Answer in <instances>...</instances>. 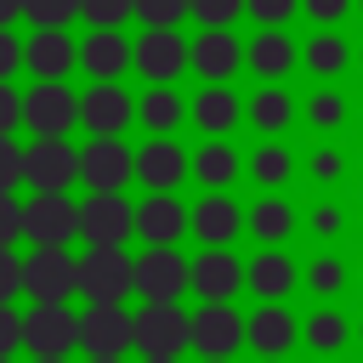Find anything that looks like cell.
<instances>
[{
	"label": "cell",
	"instance_id": "6da1fadb",
	"mask_svg": "<svg viewBox=\"0 0 363 363\" xmlns=\"http://www.w3.org/2000/svg\"><path fill=\"white\" fill-rule=\"evenodd\" d=\"M23 233L34 250H68V238H79V204L68 193H34L23 204Z\"/></svg>",
	"mask_w": 363,
	"mask_h": 363
},
{
	"label": "cell",
	"instance_id": "7a4b0ae2",
	"mask_svg": "<svg viewBox=\"0 0 363 363\" xmlns=\"http://www.w3.org/2000/svg\"><path fill=\"white\" fill-rule=\"evenodd\" d=\"M130 233H136V210L125 204V193H91L79 204V238L91 250H125Z\"/></svg>",
	"mask_w": 363,
	"mask_h": 363
},
{
	"label": "cell",
	"instance_id": "3957f363",
	"mask_svg": "<svg viewBox=\"0 0 363 363\" xmlns=\"http://www.w3.org/2000/svg\"><path fill=\"white\" fill-rule=\"evenodd\" d=\"M79 289L91 295V306H119L136 289V261L125 250H85L79 261Z\"/></svg>",
	"mask_w": 363,
	"mask_h": 363
},
{
	"label": "cell",
	"instance_id": "277c9868",
	"mask_svg": "<svg viewBox=\"0 0 363 363\" xmlns=\"http://www.w3.org/2000/svg\"><path fill=\"white\" fill-rule=\"evenodd\" d=\"M23 346L34 357H68L74 346H85V318H74L68 306H34L23 318Z\"/></svg>",
	"mask_w": 363,
	"mask_h": 363
},
{
	"label": "cell",
	"instance_id": "5b68a950",
	"mask_svg": "<svg viewBox=\"0 0 363 363\" xmlns=\"http://www.w3.org/2000/svg\"><path fill=\"white\" fill-rule=\"evenodd\" d=\"M28 295L34 306H68V295L79 289V261L68 250H34L28 261Z\"/></svg>",
	"mask_w": 363,
	"mask_h": 363
},
{
	"label": "cell",
	"instance_id": "8992f818",
	"mask_svg": "<svg viewBox=\"0 0 363 363\" xmlns=\"http://www.w3.org/2000/svg\"><path fill=\"white\" fill-rule=\"evenodd\" d=\"M193 284V267L176 255V250H147L136 255V295L147 306H176V295Z\"/></svg>",
	"mask_w": 363,
	"mask_h": 363
},
{
	"label": "cell",
	"instance_id": "52a82bcc",
	"mask_svg": "<svg viewBox=\"0 0 363 363\" xmlns=\"http://www.w3.org/2000/svg\"><path fill=\"white\" fill-rule=\"evenodd\" d=\"M74 119H79V96L68 85H34L23 96V125L34 130V142H57Z\"/></svg>",
	"mask_w": 363,
	"mask_h": 363
},
{
	"label": "cell",
	"instance_id": "ba28073f",
	"mask_svg": "<svg viewBox=\"0 0 363 363\" xmlns=\"http://www.w3.org/2000/svg\"><path fill=\"white\" fill-rule=\"evenodd\" d=\"M130 170H136V159L119 136H91V147L79 153V176L91 193H119L130 182Z\"/></svg>",
	"mask_w": 363,
	"mask_h": 363
},
{
	"label": "cell",
	"instance_id": "9c48e42d",
	"mask_svg": "<svg viewBox=\"0 0 363 363\" xmlns=\"http://www.w3.org/2000/svg\"><path fill=\"white\" fill-rule=\"evenodd\" d=\"M79 176V153L57 136V142H34L23 153V182L34 193H68V182Z\"/></svg>",
	"mask_w": 363,
	"mask_h": 363
},
{
	"label": "cell",
	"instance_id": "30bf717a",
	"mask_svg": "<svg viewBox=\"0 0 363 363\" xmlns=\"http://www.w3.org/2000/svg\"><path fill=\"white\" fill-rule=\"evenodd\" d=\"M136 346L147 357H176L182 346H193V318H182L176 306H147L136 312Z\"/></svg>",
	"mask_w": 363,
	"mask_h": 363
},
{
	"label": "cell",
	"instance_id": "8fae6325",
	"mask_svg": "<svg viewBox=\"0 0 363 363\" xmlns=\"http://www.w3.org/2000/svg\"><path fill=\"white\" fill-rule=\"evenodd\" d=\"M238 340H250V323H244L233 306H204V312H193V346H199L210 363H227Z\"/></svg>",
	"mask_w": 363,
	"mask_h": 363
},
{
	"label": "cell",
	"instance_id": "7c38bea8",
	"mask_svg": "<svg viewBox=\"0 0 363 363\" xmlns=\"http://www.w3.org/2000/svg\"><path fill=\"white\" fill-rule=\"evenodd\" d=\"M238 284H250V267H238L233 250H204V255L193 261V289H199L210 306H227Z\"/></svg>",
	"mask_w": 363,
	"mask_h": 363
},
{
	"label": "cell",
	"instance_id": "4fadbf2b",
	"mask_svg": "<svg viewBox=\"0 0 363 363\" xmlns=\"http://www.w3.org/2000/svg\"><path fill=\"white\" fill-rule=\"evenodd\" d=\"M182 62H193V45H187L182 34L147 28V34L136 40V68H142L147 79H170V74H182Z\"/></svg>",
	"mask_w": 363,
	"mask_h": 363
},
{
	"label": "cell",
	"instance_id": "5bb4252c",
	"mask_svg": "<svg viewBox=\"0 0 363 363\" xmlns=\"http://www.w3.org/2000/svg\"><path fill=\"white\" fill-rule=\"evenodd\" d=\"M187 227H193V210H182L170 193H153V199L136 210V233H142L153 250H170V244H176Z\"/></svg>",
	"mask_w": 363,
	"mask_h": 363
},
{
	"label": "cell",
	"instance_id": "9a60e30c",
	"mask_svg": "<svg viewBox=\"0 0 363 363\" xmlns=\"http://www.w3.org/2000/svg\"><path fill=\"white\" fill-rule=\"evenodd\" d=\"M136 340V318L119 306H91L85 312V352L91 357H119Z\"/></svg>",
	"mask_w": 363,
	"mask_h": 363
},
{
	"label": "cell",
	"instance_id": "2e32d148",
	"mask_svg": "<svg viewBox=\"0 0 363 363\" xmlns=\"http://www.w3.org/2000/svg\"><path fill=\"white\" fill-rule=\"evenodd\" d=\"M130 96L119 91V85H91L85 96H79V119L91 125V136H119L125 125H130Z\"/></svg>",
	"mask_w": 363,
	"mask_h": 363
},
{
	"label": "cell",
	"instance_id": "e0dca14e",
	"mask_svg": "<svg viewBox=\"0 0 363 363\" xmlns=\"http://www.w3.org/2000/svg\"><path fill=\"white\" fill-rule=\"evenodd\" d=\"M79 62V51H74V40L68 34H57V28H40L34 40H28V68L40 74V85H62V74Z\"/></svg>",
	"mask_w": 363,
	"mask_h": 363
},
{
	"label": "cell",
	"instance_id": "ac0fdd59",
	"mask_svg": "<svg viewBox=\"0 0 363 363\" xmlns=\"http://www.w3.org/2000/svg\"><path fill=\"white\" fill-rule=\"evenodd\" d=\"M244 57H250V51H238V40H233L227 28H204V34L193 40V68H199L210 85H221Z\"/></svg>",
	"mask_w": 363,
	"mask_h": 363
},
{
	"label": "cell",
	"instance_id": "d6986e66",
	"mask_svg": "<svg viewBox=\"0 0 363 363\" xmlns=\"http://www.w3.org/2000/svg\"><path fill=\"white\" fill-rule=\"evenodd\" d=\"M182 170H187V159H182V147L164 142V136H153V142L136 153V176H142L153 193H170V187L182 182Z\"/></svg>",
	"mask_w": 363,
	"mask_h": 363
},
{
	"label": "cell",
	"instance_id": "ffe728a7",
	"mask_svg": "<svg viewBox=\"0 0 363 363\" xmlns=\"http://www.w3.org/2000/svg\"><path fill=\"white\" fill-rule=\"evenodd\" d=\"M193 233H199L210 250H221L233 233H244V216H238V204H233V199L210 193V199H199V204H193Z\"/></svg>",
	"mask_w": 363,
	"mask_h": 363
},
{
	"label": "cell",
	"instance_id": "44dd1931",
	"mask_svg": "<svg viewBox=\"0 0 363 363\" xmlns=\"http://www.w3.org/2000/svg\"><path fill=\"white\" fill-rule=\"evenodd\" d=\"M79 62H85V68H91V74H96L102 85H113V74L136 62V45H125V40L113 34V28H96V34L85 40V51H79Z\"/></svg>",
	"mask_w": 363,
	"mask_h": 363
},
{
	"label": "cell",
	"instance_id": "7402d4cb",
	"mask_svg": "<svg viewBox=\"0 0 363 363\" xmlns=\"http://www.w3.org/2000/svg\"><path fill=\"white\" fill-rule=\"evenodd\" d=\"M250 289H255L267 306H278V301L295 289V261H289L284 250H261V255L250 261Z\"/></svg>",
	"mask_w": 363,
	"mask_h": 363
},
{
	"label": "cell",
	"instance_id": "603a6c76",
	"mask_svg": "<svg viewBox=\"0 0 363 363\" xmlns=\"http://www.w3.org/2000/svg\"><path fill=\"white\" fill-rule=\"evenodd\" d=\"M295 335H301V329H295V318H289L284 306H261V312L250 318V346H255L267 363L284 357V352L295 346Z\"/></svg>",
	"mask_w": 363,
	"mask_h": 363
},
{
	"label": "cell",
	"instance_id": "cb8c5ba5",
	"mask_svg": "<svg viewBox=\"0 0 363 363\" xmlns=\"http://www.w3.org/2000/svg\"><path fill=\"white\" fill-rule=\"evenodd\" d=\"M250 68H255L261 79H284V74L295 68V40H284L278 28L255 34V40H250Z\"/></svg>",
	"mask_w": 363,
	"mask_h": 363
},
{
	"label": "cell",
	"instance_id": "d4e9b609",
	"mask_svg": "<svg viewBox=\"0 0 363 363\" xmlns=\"http://www.w3.org/2000/svg\"><path fill=\"white\" fill-rule=\"evenodd\" d=\"M244 227L272 250V244H284L289 233H295V210L284 204V199H261V204H250V216H244Z\"/></svg>",
	"mask_w": 363,
	"mask_h": 363
},
{
	"label": "cell",
	"instance_id": "484cf974",
	"mask_svg": "<svg viewBox=\"0 0 363 363\" xmlns=\"http://www.w3.org/2000/svg\"><path fill=\"white\" fill-rule=\"evenodd\" d=\"M193 119H199V130H210V136H227V130L238 125V96H233V91H221V85H210V91H199V102H193Z\"/></svg>",
	"mask_w": 363,
	"mask_h": 363
},
{
	"label": "cell",
	"instance_id": "4316f807",
	"mask_svg": "<svg viewBox=\"0 0 363 363\" xmlns=\"http://www.w3.org/2000/svg\"><path fill=\"white\" fill-rule=\"evenodd\" d=\"M250 119H255V130L278 136V130H284V125L295 119V102H289V91H278V85L255 91V102H250Z\"/></svg>",
	"mask_w": 363,
	"mask_h": 363
},
{
	"label": "cell",
	"instance_id": "83f0119b",
	"mask_svg": "<svg viewBox=\"0 0 363 363\" xmlns=\"http://www.w3.org/2000/svg\"><path fill=\"white\" fill-rule=\"evenodd\" d=\"M193 176H199L204 187H227V182L238 176V153H233L227 142H210V147L193 159Z\"/></svg>",
	"mask_w": 363,
	"mask_h": 363
},
{
	"label": "cell",
	"instance_id": "f1b7e54d",
	"mask_svg": "<svg viewBox=\"0 0 363 363\" xmlns=\"http://www.w3.org/2000/svg\"><path fill=\"white\" fill-rule=\"evenodd\" d=\"M289 170H295V159H289V147H284V142H261V147L250 153V176H255V182H267V187L289 182Z\"/></svg>",
	"mask_w": 363,
	"mask_h": 363
},
{
	"label": "cell",
	"instance_id": "f546056e",
	"mask_svg": "<svg viewBox=\"0 0 363 363\" xmlns=\"http://www.w3.org/2000/svg\"><path fill=\"white\" fill-rule=\"evenodd\" d=\"M136 113H142V125H147V130H159V136H164V130H176V125H182V96H176V91H147Z\"/></svg>",
	"mask_w": 363,
	"mask_h": 363
},
{
	"label": "cell",
	"instance_id": "4dcf8cb0",
	"mask_svg": "<svg viewBox=\"0 0 363 363\" xmlns=\"http://www.w3.org/2000/svg\"><path fill=\"white\" fill-rule=\"evenodd\" d=\"M306 340H312V352H340L352 340V323L340 312H312L306 318Z\"/></svg>",
	"mask_w": 363,
	"mask_h": 363
},
{
	"label": "cell",
	"instance_id": "1f68e13d",
	"mask_svg": "<svg viewBox=\"0 0 363 363\" xmlns=\"http://www.w3.org/2000/svg\"><path fill=\"white\" fill-rule=\"evenodd\" d=\"M346 62H352V51H346V40H340V34H318V40L306 45V68H312V74H323V79H329V74H340Z\"/></svg>",
	"mask_w": 363,
	"mask_h": 363
},
{
	"label": "cell",
	"instance_id": "d6a6232c",
	"mask_svg": "<svg viewBox=\"0 0 363 363\" xmlns=\"http://www.w3.org/2000/svg\"><path fill=\"white\" fill-rule=\"evenodd\" d=\"M306 119H312V130H340V119H346V96L340 91H312V102H306Z\"/></svg>",
	"mask_w": 363,
	"mask_h": 363
},
{
	"label": "cell",
	"instance_id": "836d02e7",
	"mask_svg": "<svg viewBox=\"0 0 363 363\" xmlns=\"http://www.w3.org/2000/svg\"><path fill=\"white\" fill-rule=\"evenodd\" d=\"M23 6H28V17L40 28H57V34H62V23H74L85 11V0H23Z\"/></svg>",
	"mask_w": 363,
	"mask_h": 363
},
{
	"label": "cell",
	"instance_id": "e575fe53",
	"mask_svg": "<svg viewBox=\"0 0 363 363\" xmlns=\"http://www.w3.org/2000/svg\"><path fill=\"white\" fill-rule=\"evenodd\" d=\"M182 11H193V0H136V17L147 28H170V23H182Z\"/></svg>",
	"mask_w": 363,
	"mask_h": 363
},
{
	"label": "cell",
	"instance_id": "d590c367",
	"mask_svg": "<svg viewBox=\"0 0 363 363\" xmlns=\"http://www.w3.org/2000/svg\"><path fill=\"white\" fill-rule=\"evenodd\" d=\"M238 11H250L244 0H193V17L204 23V28H227Z\"/></svg>",
	"mask_w": 363,
	"mask_h": 363
},
{
	"label": "cell",
	"instance_id": "8d00e7d4",
	"mask_svg": "<svg viewBox=\"0 0 363 363\" xmlns=\"http://www.w3.org/2000/svg\"><path fill=\"white\" fill-rule=\"evenodd\" d=\"M130 11H136V0H85V17H91L96 28H119Z\"/></svg>",
	"mask_w": 363,
	"mask_h": 363
},
{
	"label": "cell",
	"instance_id": "74e56055",
	"mask_svg": "<svg viewBox=\"0 0 363 363\" xmlns=\"http://www.w3.org/2000/svg\"><path fill=\"white\" fill-rule=\"evenodd\" d=\"M312 289H318V295H335V289H346V267H340L335 255H318V261H312Z\"/></svg>",
	"mask_w": 363,
	"mask_h": 363
},
{
	"label": "cell",
	"instance_id": "f35d334b",
	"mask_svg": "<svg viewBox=\"0 0 363 363\" xmlns=\"http://www.w3.org/2000/svg\"><path fill=\"white\" fill-rule=\"evenodd\" d=\"M244 6H250V17H255V23L278 28V23H289V17H295V6H306V0H244Z\"/></svg>",
	"mask_w": 363,
	"mask_h": 363
},
{
	"label": "cell",
	"instance_id": "ab89813d",
	"mask_svg": "<svg viewBox=\"0 0 363 363\" xmlns=\"http://www.w3.org/2000/svg\"><path fill=\"white\" fill-rule=\"evenodd\" d=\"M17 289H28V267H23L11 250H0V306H6Z\"/></svg>",
	"mask_w": 363,
	"mask_h": 363
},
{
	"label": "cell",
	"instance_id": "60d3db41",
	"mask_svg": "<svg viewBox=\"0 0 363 363\" xmlns=\"http://www.w3.org/2000/svg\"><path fill=\"white\" fill-rule=\"evenodd\" d=\"M23 153H28V147H17L11 136H0V193H11V187L23 182Z\"/></svg>",
	"mask_w": 363,
	"mask_h": 363
},
{
	"label": "cell",
	"instance_id": "b9f144b4",
	"mask_svg": "<svg viewBox=\"0 0 363 363\" xmlns=\"http://www.w3.org/2000/svg\"><path fill=\"white\" fill-rule=\"evenodd\" d=\"M23 233V204L11 193H0V250H11V238Z\"/></svg>",
	"mask_w": 363,
	"mask_h": 363
},
{
	"label": "cell",
	"instance_id": "7bdbcfd3",
	"mask_svg": "<svg viewBox=\"0 0 363 363\" xmlns=\"http://www.w3.org/2000/svg\"><path fill=\"white\" fill-rule=\"evenodd\" d=\"M23 62H28V45H17V40H11L6 28H0V85H6V79H11V74H17Z\"/></svg>",
	"mask_w": 363,
	"mask_h": 363
},
{
	"label": "cell",
	"instance_id": "ee69618b",
	"mask_svg": "<svg viewBox=\"0 0 363 363\" xmlns=\"http://www.w3.org/2000/svg\"><path fill=\"white\" fill-rule=\"evenodd\" d=\"M17 346H23V318L11 306H0V357H11Z\"/></svg>",
	"mask_w": 363,
	"mask_h": 363
},
{
	"label": "cell",
	"instance_id": "f6af8a7d",
	"mask_svg": "<svg viewBox=\"0 0 363 363\" xmlns=\"http://www.w3.org/2000/svg\"><path fill=\"white\" fill-rule=\"evenodd\" d=\"M23 119V96L11 85H0V136H11V125Z\"/></svg>",
	"mask_w": 363,
	"mask_h": 363
},
{
	"label": "cell",
	"instance_id": "bcb514c9",
	"mask_svg": "<svg viewBox=\"0 0 363 363\" xmlns=\"http://www.w3.org/2000/svg\"><path fill=\"white\" fill-rule=\"evenodd\" d=\"M312 176H318V182H335V176H340V153H335V147H318V153H312Z\"/></svg>",
	"mask_w": 363,
	"mask_h": 363
},
{
	"label": "cell",
	"instance_id": "7dc6e473",
	"mask_svg": "<svg viewBox=\"0 0 363 363\" xmlns=\"http://www.w3.org/2000/svg\"><path fill=\"white\" fill-rule=\"evenodd\" d=\"M312 227H318V238H335V233H340V210H335V204H318V210H312Z\"/></svg>",
	"mask_w": 363,
	"mask_h": 363
},
{
	"label": "cell",
	"instance_id": "c3c4849f",
	"mask_svg": "<svg viewBox=\"0 0 363 363\" xmlns=\"http://www.w3.org/2000/svg\"><path fill=\"white\" fill-rule=\"evenodd\" d=\"M346 6H352V0H306V11H312L318 23H340V17H346Z\"/></svg>",
	"mask_w": 363,
	"mask_h": 363
},
{
	"label": "cell",
	"instance_id": "681fc988",
	"mask_svg": "<svg viewBox=\"0 0 363 363\" xmlns=\"http://www.w3.org/2000/svg\"><path fill=\"white\" fill-rule=\"evenodd\" d=\"M23 11H28V6H23V0H0V28H6V23H11V17H23Z\"/></svg>",
	"mask_w": 363,
	"mask_h": 363
},
{
	"label": "cell",
	"instance_id": "f907efd6",
	"mask_svg": "<svg viewBox=\"0 0 363 363\" xmlns=\"http://www.w3.org/2000/svg\"><path fill=\"white\" fill-rule=\"evenodd\" d=\"M147 363H176V357H147Z\"/></svg>",
	"mask_w": 363,
	"mask_h": 363
},
{
	"label": "cell",
	"instance_id": "816d5d0a",
	"mask_svg": "<svg viewBox=\"0 0 363 363\" xmlns=\"http://www.w3.org/2000/svg\"><path fill=\"white\" fill-rule=\"evenodd\" d=\"M34 363H62V357H34Z\"/></svg>",
	"mask_w": 363,
	"mask_h": 363
},
{
	"label": "cell",
	"instance_id": "f5cc1de1",
	"mask_svg": "<svg viewBox=\"0 0 363 363\" xmlns=\"http://www.w3.org/2000/svg\"><path fill=\"white\" fill-rule=\"evenodd\" d=\"M96 363H119V357H96Z\"/></svg>",
	"mask_w": 363,
	"mask_h": 363
},
{
	"label": "cell",
	"instance_id": "db71d44e",
	"mask_svg": "<svg viewBox=\"0 0 363 363\" xmlns=\"http://www.w3.org/2000/svg\"><path fill=\"white\" fill-rule=\"evenodd\" d=\"M272 363H278V357H272Z\"/></svg>",
	"mask_w": 363,
	"mask_h": 363
},
{
	"label": "cell",
	"instance_id": "11a10c76",
	"mask_svg": "<svg viewBox=\"0 0 363 363\" xmlns=\"http://www.w3.org/2000/svg\"><path fill=\"white\" fill-rule=\"evenodd\" d=\"M0 363H6V357H0Z\"/></svg>",
	"mask_w": 363,
	"mask_h": 363
}]
</instances>
